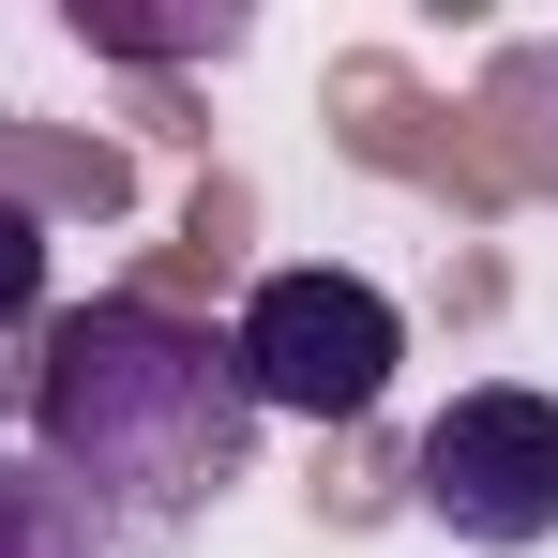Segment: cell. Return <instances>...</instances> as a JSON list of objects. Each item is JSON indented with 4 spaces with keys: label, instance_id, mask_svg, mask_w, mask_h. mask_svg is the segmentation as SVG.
Wrapping results in <instances>:
<instances>
[{
    "label": "cell",
    "instance_id": "obj_1",
    "mask_svg": "<svg viewBox=\"0 0 558 558\" xmlns=\"http://www.w3.org/2000/svg\"><path fill=\"white\" fill-rule=\"evenodd\" d=\"M31 468L92 498L106 544L121 529L167 544L257 468V392L227 363V332H196L167 302H46V332H31Z\"/></svg>",
    "mask_w": 558,
    "mask_h": 558
},
{
    "label": "cell",
    "instance_id": "obj_2",
    "mask_svg": "<svg viewBox=\"0 0 558 558\" xmlns=\"http://www.w3.org/2000/svg\"><path fill=\"white\" fill-rule=\"evenodd\" d=\"M227 363H242V392H257V423H363L377 392H392V363H408V317H392V287L302 257V272L242 287Z\"/></svg>",
    "mask_w": 558,
    "mask_h": 558
},
{
    "label": "cell",
    "instance_id": "obj_3",
    "mask_svg": "<svg viewBox=\"0 0 558 558\" xmlns=\"http://www.w3.org/2000/svg\"><path fill=\"white\" fill-rule=\"evenodd\" d=\"M408 498H423L453 544H483V558L558 544V392H529V377L453 392V408L423 423V453H408Z\"/></svg>",
    "mask_w": 558,
    "mask_h": 558
},
{
    "label": "cell",
    "instance_id": "obj_4",
    "mask_svg": "<svg viewBox=\"0 0 558 558\" xmlns=\"http://www.w3.org/2000/svg\"><path fill=\"white\" fill-rule=\"evenodd\" d=\"M76 46H106V61H227L242 46V15L211 0V15H136V0H76Z\"/></svg>",
    "mask_w": 558,
    "mask_h": 558
},
{
    "label": "cell",
    "instance_id": "obj_5",
    "mask_svg": "<svg viewBox=\"0 0 558 558\" xmlns=\"http://www.w3.org/2000/svg\"><path fill=\"white\" fill-rule=\"evenodd\" d=\"M0 558H106V529H92L76 483H46V468L0 453Z\"/></svg>",
    "mask_w": 558,
    "mask_h": 558
},
{
    "label": "cell",
    "instance_id": "obj_6",
    "mask_svg": "<svg viewBox=\"0 0 558 558\" xmlns=\"http://www.w3.org/2000/svg\"><path fill=\"white\" fill-rule=\"evenodd\" d=\"M483 106L513 121V167H529V182H558V31H544V46H498Z\"/></svg>",
    "mask_w": 558,
    "mask_h": 558
},
{
    "label": "cell",
    "instance_id": "obj_7",
    "mask_svg": "<svg viewBox=\"0 0 558 558\" xmlns=\"http://www.w3.org/2000/svg\"><path fill=\"white\" fill-rule=\"evenodd\" d=\"M0 332H46V211L0 182Z\"/></svg>",
    "mask_w": 558,
    "mask_h": 558
},
{
    "label": "cell",
    "instance_id": "obj_8",
    "mask_svg": "<svg viewBox=\"0 0 558 558\" xmlns=\"http://www.w3.org/2000/svg\"><path fill=\"white\" fill-rule=\"evenodd\" d=\"M0 438H15V408H0Z\"/></svg>",
    "mask_w": 558,
    "mask_h": 558
}]
</instances>
